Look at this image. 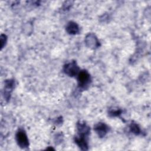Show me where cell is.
<instances>
[{"label": "cell", "mask_w": 151, "mask_h": 151, "mask_svg": "<svg viewBox=\"0 0 151 151\" xmlns=\"http://www.w3.org/2000/svg\"><path fill=\"white\" fill-rule=\"evenodd\" d=\"M79 67L75 61L70 62L65 64L64 67V72L70 77H74L79 73Z\"/></svg>", "instance_id": "3957f363"}, {"label": "cell", "mask_w": 151, "mask_h": 151, "mask_svg": "<svg viewBox=\"0 0 151 151\" xmlns=\"http://www.w3.org/2000/svg\"><path fill=\"white\" fill-rule=\"evenodd\" d=\"M16 141L18 146L21 148H26L29 146L28 139L25 132L23 129H19L15 135Z\"/></svg>", "instance_id": "7a4b0ae2"}, {"label": "cell", "mask_w": 151, "mask_h": 151, "mask_svg": "<svg viewBox=\"0 0 151 151\" xmlns=\"http://www.w3.org/2000/svg\"><path fill=\"white\" fill-rule=\"evenodd\" d=\"M98 41L96 37L93 34H89L86 37V43L89 44L90 47H97L98 46Z\"/></svg>", "instance_id": "ba28073f"}, {"label": "cell", "mask_w": 151, "mask_h": 151, "mask_svg": "<svg viewBox=\"0 0 151 151\" xmlns=\"http://www.w3.org/2000/svg\"><path fill=\"white\" fill-rule=\"evenodd\" d=\"M77 130L78 132V136L88 137L90 129L85 123H78L77 124Z\"/></svg>", "instance_id": "5b68a950"}, {"label": "cell", "mask_w": 151, "mask_h": 151, "mask_svg": "<svg viewBox=\"0 0 151 151\" xmlns=\"http://www.w3.org/2000/svg\"><path fill=\"white\" fill-rule=\"evenodd\" d=\"M87 137L81 136H78L75 137L74 141L76 143L78 146V147L81 150H86L88 149V142L86 139Z\"/></svg>", "instance_id": "8992f818"}, {"label": "cell", "mask_w": 151, "mask_h": 151, "mask_svg": "<svg viewBox=\"0 0 151 151\" xmlns=\"http://www.w3.org/2000/svg\"><path fill=\"white\" fill-rule=\"evenodd\" d=\"M130 129L131 132L135 134H139L140 133V127L138 126V125L134 123H133L130 126Z\"/></svg>", "instance_id": "9c48e42d"}, {"label": "cell", "mask_w": 151, "mask_h": 151, "mask_svg": "<svg viewBox=\"0 0 151 151\" xmlns=\"http://www.w3.org/2000/svg\"><path fill=\"white\" fill-rule=\"evenodd\" d=\"M78 84L81 88H86L90 83V76L86 70L80 71L77 74Z\"/></svg>", "instance_id": "6da1fadb"}, {"label": "cell", "mask_w": 151, "mask_h": 151, "mask_svg": "<svg viewBox=\"0 0 151 151\" xmlns=\"http://www.w3.org/2000/svg\"><path fill=\"white\" fill-rule=\"evenodd\" d=\"M6 41V37L5 35H1V48H3L4 44Z\"/></svg>", "instance_id": "8fae6325"}, {"label": "cell", "mask_w": 151, "mask_h": 151, "mask_svg": "<svg viewBox=\"0 0 151 151\" xmlns=\"http://www.w3.org/2000/svg\"><path fill=\"white\" fill-rule=\"evenodd\" d=\"M122 113L121 110H111L109 111V114L111 116H119Z\"/></svg>", "instance_id": "30bf717a"}, {"label": "cell", "mask_w": 151, "mask_h": 151, "mask_svg": "<svg viewBox=\"0 0 151 151\" xmlns=\"http://www.w3.org/2000/svg\"><path fill=\"white\" fill-rule=\"evenodd\" d=\"M94 130L100 137H103L108 132L109 127L106 124L100 122L94 126Z\"/></svg>", "instance_id": "277c9868"}, {"label": "cell", "mask_w": 151, "mask_h": 151, "mask_svg": "<svg viewBox=\"0 0 151 151\" xmlns=\"http://www.w3.org/2000/svg\"><path fill=\"white\" fill-rule=\"evenodd\" d=\"M66 31L70 34H76L79 32L78 25L74 22H69L66 27Z\"/></svg>", "instance_id": "52a82bcc"}]
</instances>
